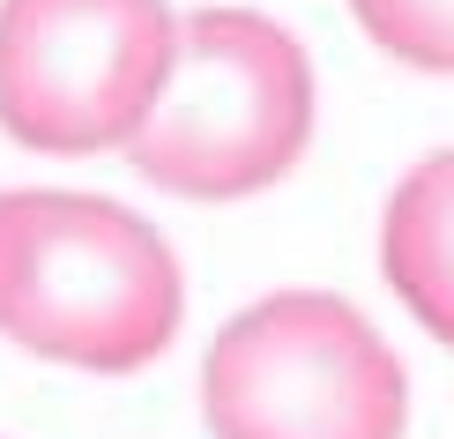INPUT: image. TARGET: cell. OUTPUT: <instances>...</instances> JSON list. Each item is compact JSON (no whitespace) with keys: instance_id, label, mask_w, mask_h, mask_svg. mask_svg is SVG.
<instances>
[{"instance_id":"6da1fadb","label":"cell","mask_w":454,"mask_h":439,"mask_svg":"<svg viewBox=\"0 0 454 439\" xmlns=\"http://www.w3.org/2000/svg\"><path fill=\"white\" fill-rule=\"evenodd\" d=\"M186 320L157 223L105 194H0V335L74 372H142Z\"/></svg>"},{"instance_id":"7a4b0ae2","label":"cell","mask_w":454,"mask_h":439,"mask_svg":"<svg viewBox=\"0 0 454 439\" xmlns=\"http://www.w3.org/2000/svg\"><path fill=\"white\" fill-rule=\"evenodd\" d=\"M313 142V67L298 37L254 8L179 15L172 74L127 135L149 186L186 201H239L276 186Z\"/></svg>"},{"instance_id":"3957f363","label":"cell","mask_w":454,"mask_h":439,"mask_svg":"<svg viewBox=\"0 0 454 439\" xmlns=\"http://www.w3.org/2000/svg\"><path fill=\"white\" fill-rule=\"evenodd\" d=\"M201 410L216 439H403L410 372L335 291H276L209 342Z\"/></svg>"},{"instance_id":"277c9868","label":"cell","mask_w":454,"mask_h":439,"mask_svg":"<svg viewBox=\"0 0 454 439\" xmlns=\"http://www.w3.org/2000/svg\"><path fill=\"white\" fill-rule=\"evenodd\" d=\"M172 45L164 0H0V127L45 157L127 149Z\"/></svg>"},{"instance_id":"5b68a950","label":"cell","mask_w":454,"mask_h":439,"mask_svg":"<svg viewBox=\"0 0 454 439\" xmlns=\"http://www.w3.org/2000/svg\"><path fill=\"white\" fill-rule=\"evenodd\" d=\"M380 269L395 298L454 350V149L403 171L380 216Z\"/></svg>"},{"instance_id":"8992f818","label":"cell","mask_w":454,"mask_h":439,"mask_svg":"<svg viewBox=\"0 0 454 439\" xmlns=\"http://www.w3.org/2000/svg\"><path fill=\"white\" fill-rule=\"evenodd\" d=\"M365 37L403 67L454 74V0H350Z\"/></svg>"}]
</instances>
